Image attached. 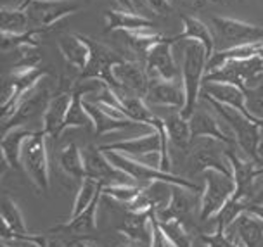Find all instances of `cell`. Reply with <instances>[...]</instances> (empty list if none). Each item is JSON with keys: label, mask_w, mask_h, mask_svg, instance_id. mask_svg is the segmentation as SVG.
<instances>
[{"label": "cell", "mask_w": 263, "mask_h": 247, "mask_svg": "<svg viewBox=\"0 0 263 247\" xmlns=\"http://www.w3.org/2000/svg\"><path fill=\"white\" fill-rule=\"evenodd\" d=\"M194 192L197 190L182 187V185H172L170 202L164 209L156 213V216L159 220H178L185 225V221H191V214L194 208L199 206V202L194 197Z\"/></svg>", "instance_id": "e0dca14e"}, {"label": "cell", "mask_w": 263, "mask_h": 247, "mask_svg": "<svg viewBox=\"0 0 263 247\" xmlns=\"http://www.w3.org/2000/svg\"><path fill=\"white\" fill-rule=\"evenodd\" d=\"M173 38H163L144 57V66L151 80H180V69L173 57Z\"/></svg>", "instance_id": "7c38bea8"}, {"label": "cell", "mask_w": 263, "mask_h": 247, "mask_svg": "<svg viewBox=\"0 0 263 247\" xmlns=\"http://www.w3.org/2000/svg\"><path fill=\"white\" fill-rule=\"evenodd\" d=\"M261 128H263V123H261Z\"/></svg>", "instance_id": "681fc988"}, {"label": "cell", "mask_w": 263, "mask_h": 247, "mask_svg": "<svg viewBox=\"0 0 263 247\" xmlns=\"http://www.w3.org/2000/svg\"><path fill=\"white\" fill-rule=\"evenodd\" d=\"M145 4L149 6L153 12L161 14V16H166V14L172 12V0H145Z\"/></svg>", "instance_id": "60d3db41"}, {"label": "cell", "mask_w": 263, "mask_h": 247, "mask_svg": "<svg viewBox=\"0 0 263 247\" xmlns=\"http://www.w3.org/2000/svg\"><path fill=\"white\" fill-rule=\"evenodd\" d=\"M21 168L40 192H49V156H47V133L33 132L26 138L21 152Z\"/></svg>", "instance_id": "3957f363"}, {"label": "cell", "mask_w": 263, "mask_h": 247, "mask_svg": "<svg viewBox=\"0 0 263 247\" xmlns=\"http://www.w3.org/2000/svg\"><path fill=\"white\" fill-rule=\"evenodd\" d=\"M88 49H90V59L87 63V68L80 73V81L83 80H99L104 81L106 85H109L112 88H116V81L115 76H112V68L115 64H118L121 59V55H118V52H115L111 47L101 44L96 38H90V36H85Z\"/></svg>", "instance_id": "ba28073f"}, {"label": "cell", "mask_w": 263, "mask_h": 247, "mask_svg": "<svg viewBox=\"0 0 263 247\" xmlns=\"http://www.w3.org/2000/svg\"><path fill=\"white\" fill-rule=\"evenodd\" d=\"M101 195H97V199L93 200L82 214H78V216H74V218H69L64 225H58V227L50 228V234H58V232H61V234H69V235H85V234H90V232L96 230L97 206H99V200H101Z\"/></svg>", "instance_id": "83f0119b"}, {"label": "cell", "mask_w": 263, "mask_h": 247, "mask_svg": "<svg viewBox=\"0 0 263 247\" xmlns=\"http://www.w3.org/2000/svg\"><path fill=\"white\" fill-rule=\"evenodd\" d=\"M151 225H153V237H151V245L149 247H175L172 244V240L164 235L163 228L159 227L156 211L151 214Z\"/></svg>", "instance_id": "f35d334b"}, {"label": "cell", "mask_w": 263, "mask_h": 247, "mask_svg": "<svg viewBox=\"0 0 263 247\" xmlns=\"http://www.w3.org/2000/svg\"><path fill=\"white\" fill-rule=\"evenodd\" d=\"M246 211L251 213L253 216L260 218V220H263V204H255V202H250L246 206Z\"/></svg>", "instance_id": "b9f144b4"}, {"label": "cell", "mask_w": 263, "mask_h": 247, "mask_svg": "<svg viewBox=\"0 0 263 247\" xmlns=\"http://www.w3.org/2000/svg\"><path fill=\"white\" fill-rule=\"evenodd\" d=\"M211 25L215 26L218 38L227 44L225 49L263 42V26L251 25V23L237 19V17L215 16L211 17Z\"/></svg>", "instance_id": "8fae6325"}, {"label": "cell", "mask_w": 263, "mask_h": 247, "mask_svg": "<svg viewBox=\"0 0 263 247\" xmlns=\"http://www.w3.org/2000/svg\"><path fill=\"white\" fill-rule=\"evenodd\" d=\"M106 156L109 157L111 162L116 168H120V170H123L128 176H132L135 183L149 185V183H154V181H164V183L182 185V187H187V189H192V190H199V187H197L196 183H192L191 180L180 178V176H177L173 173H164V171L158 170L156 166L144 164L142 161L134 159V157H128V156H123V154H120V152L107 151Z\"/></svg>", "instance_id": "52a82bcc"}, {"label": "cell", "mask_w": 263, "mask_h": 247, "mask_svg": "<svg viewBox=\"0 0 263 247\" xmlns=\"http://www.w3.org/2000/svg\"><path fill=\"white\" fill-rule=\"evenodd\" d=\"M74 247H92V245L85 244V242H77V244H74Z\"/></svg>", "instance_id": "bcb514c9"}, {"label": "cell", "mask_w": 263, "mask_h": 247, "mask_svg": "<svg viewBox=\"0 0 263 247\" xmlns=\"http://www.w3.org/2000/svg\"><path fill=\"white\" fill-rule=\"evenodd\" d=\"M101 194H102V183H99L97 180L85 176V178L82 180V185H80V189H78L77 197H74L73 209H71L69 218H74V216H78V214H82L93 200L97 199V195H101Z\"/></svg>", "instance_id": "e575fe53"}, {"label": "cell", "mask_w": 263, "mask_h": 247, "mask_svg": "<svg viewBox=\"0 0 263 247\" xmlns=\"http://www.w3.org/2000/svg\"><path fill=\"white\" fill-rule=\"evenodd\" d=\"M58 47L66 63L78 73L87 68V63L90 59V49L83 35H63L58 42Z\"/></svg>", "instance_id": "d4e9b609"}, {"label": "cell", "mask_w": 263, "mask_h": 247, "mask_svg": "<svg viewBox=\"0 0 263 247\" xmlns=\"http://www.w3.org/2000/svg\"><path fill=\"white\" fill-rule=\"evenodd\" d=\"M159 227L163 228L164 235L172 240L175 247H192V237L191 232L184 223L178 220H159Z\"/></svg>", "instance_id": "d590c367"}, {"label": "cell", "mask_w": 263, "mask_h": 247, "mask_svg": "<svg viewBox=\"0 0 263 247\" xmlns=\"http://www.w3.org/2000/svg\"><path fill=\"white\" fill-rule=\"evenodd\" d=\"M227 143L215 138H196L189 147V166L192 173L217 170L232 176V164L227 157Z\"/></svg>", "instance_id": "8992f818"}, {"label": "cell", "mask_w": 263, "mask_h": 247, "mask_svg": "<svg viewBox=\"0 0 263 247\" xmlns=\"http://www.w3.org/2000/svg\"><path fill=\"white\" fill-rule=\"evenodd\" d=\"M50 99H52V97L49 94V88L42 85V81H40L36 87L28 90L6 116H2V133L14 127H25L23 123L35 118L36 114L44 116Z\"/></svg>", "instance_id": "9c48e42d"}, {"label": "cell", "mask_w": 263, "mask_h": 247, "mask_svg": "<svg viewBox=\"0 0 263 247\" xmlns=\"http://www.w3.org/2000/svg\"><path fill=\"white\" fill-rule=\"evenodd\" d=\"M208 52L199 42H185L184 59H182L180 68L182 85H184L185 90V106L180 111V114L187 119L191 118L192 113L197 109V104H199L206 69H208Z\"/></svg>", "instance_id": "7a4b0ae2"}, {"label": "cell", "mask_w": 263, "mask_h": 247, "mask_svg": "<svg viewBox=\"0 0 263 247\" xmlns=\"http://www.w3.org/2000/svg\"><path fill=\"white\" fill-rule=\"evenodd\" d=\"M203 240L208 247H234L232 240L229 239V235L222 230H215L213 234L203 235Z\"/></svg>", "instance_id": "ab89813d"}, {"label": "cell", "mask_w": 263, "mask_h": 247, "mask_svg": "<svg viewBox=\"0 0 263 247\" xmlns=\"http://www.w3.org/2000/svg\"><path fill=\"white\" fill-rule=\"evenodd\" d=\"M30 30V16L26 9L4 7L0 11V33L21 35Z\"/></svg>", "instance_id": "1f68e13d"}, {"label": "cell", "mask_w": 263, "mask_h": 247, "mask_svg": "<svg viewBox=\"0 0 263 247\" xmlns=\"http://www.w3.org/2000/svg\"><path fill=\"white\" fill-rule=\"evenodd\" d=\"M83 162L88 178L97 180L102 185H137L132 176L112 164L106 152L99 147L88 146L83 149Z\"/></svg>", "instance_id": "30bf717a"}, {"label": "cell", "mask_w": 263, "mask_h": 247, "mask_svg": "<svg viewBox=\"0 0 263 247\" xmlns=\"http://www.w3.org/2000/svg\"><path fill=\"white\" fill-rule=\"evenodd\" d=\"M125 44L132 52L140 57H145L147 52L151 50L158 42H161L164 36L153 28H145V30H135V31H125Z\"/></svg>", "instance_id": "4dcf8cb0"}, {"label": "cell", "mask_w": 263, "mask_h": 247, "mask_svg": "<svg viewBox=\"0 0 263 247\" xmlns=\"http://www.w3.org/2000/svg\"><path fill=\"white\" fill-rule=\"evenodd\" d=\"M118 102V109L123 113L126 118L132 119L134 123H140L144 127H151L153 121L156 119L154 111L149 107L144 97H139L135 94L123 90V88H112Z\"/></svg>", "instance_id": "ffe728a7"}, {"label": "cell", "mask_w": 263, "mask_h": 247, "mask_svg": "<svg viewBox=\"0 0 263 247\" xmlns=\"http://www.w3.org/2000/svg\"><path fill=\"white\" fill-rule=\"evenodd\" d=\"M112 76H115L116 88H123V90L130 92V94H135L145 99L149 90V83H151V78H149L147 71H145V66L139 64L137 60H130L123 57L112 68Z\"/></svg>", "instance_id": "9a60e30c"}, {"label": "cell", "mask_w": 263, "mask_h": 247, "mask_svg": "<svg viewBox=\"0 0 263 247\" xmlns=\"http://www.w3.org/2000/svg\"><path fill=\"white\" fill-rule=\"evenodd\" d=\"M201 95L204 99H211L220 104L230 106L234 109H239L246 113V95L244 88L232 85V83H220V81H204ZM248 114V113H246Z\"/></svg>", "instance_id": "44dd1931"}, {"label": "cell", "mask_w": 263, "mask_h": 247, "mask_svg": "<svg viewBox=\"0 0 263 247\" xmlns=\"http://www.w3.org/2000/svg\"><path fill=\"white\" fill-rule=\"evenodd\" d=\"M118 4L121 6V9H126V11H134L135 9L134 0H118Z\"/></svg>", "instance_id": "7bdbcfd3"}, {"label": "cell", "mask_w": 263, "mask_h": 247, "mask_svg": "<svg viewBox=\"0 0 263 247\" xmlns=\"http://www.w3.org/2000/svg\"><path fill=\"white\" fill-rule=\"evenodd\" d=\"M189 127L192 140H196V138H215V140H220L232 147L236 143V138L230 133V130H225L220 125V116L217 113L213 114L210 109H204V107H197L192 113L189 118Z\"/></svg>", "instance_id": "5bb4252c"}, {"label": "cell", "mask_w": 263, "mask_h": 247, "mask_svg": "<svg viewBox=\"0 0 263 247\" xmlns=\"http://www.w3.org/2000/svg\"><path fill=\"white\" fill-rule=\"evenodd\" d=\"M204 190L199 199V221H208L222 211L225 204L236 192L234 176L217 170H206L203 173Z\"/></svg>", "instance_id": "277c9868"}, {"label": "cell", "mask_w": 263, "mask_h": 247, "mask_svg": "<svg viewBox=\"0 0 263 247\" xmlns=\"http://www.w3.org/2000/svg\"><path fill=\"white\" fill-rule=\"evenodd\" d=\"M180 21L182 31L173 38V42H199L208 52V57H211L215 54V38L208 25L194 16H187V14H180Z\"/></svg>", "instance_id": "603a6c76"}, {"label": "cell", "mask_w": 263, "mask_h": 247, "mask_svg": "<svg viewBox=\"0 0 263 247\" xmlns=\"http://www.w3.org/2000/svg\"><path fill=\"white\" fill-rule=\"evenodd\" d=\"M151 213H132L128 211L123 218V223L120 227V232L128 240L142 242V244L151 245L153 237V225H151Z\"/></svg>", "instance_id": "4316f807"}, {"label": "cell", "mask_w": 263, "mask_h": 247, "mask_svg": "<svg viewBox=\"0 0 263 247\" xmlns=\"http://www.w3.org/2000/svg\"><path fill=\"white\" fill-rule=\"evenodd\" d=\"M12 52L16 55H14L12 60L11 73H23V71H31V69L40 68L42 52L39 44H21Z\"/></svg>", "instance_id": "d6a6232c"}, {"label": "cell", "mask_w": 263, "mask_h": 247, "mask_svg": "<svg viewBox=\"0 0 263 247\" xmlns=\"http://www.w3.org/2000/svg\"><path fill=\"white\" fill-rule=\"evenodd\" d=\"M0 218H2V227H6L12 234H28L21 209L11 195H2V200H0Z\"/></svg>", "instance_id": "836d02e7"}, {"label": "cell", "mask_w": 263, "mask_h": 247, "mask_svg": "<svg viewBox=\"0 0 263 247\" xmlns=\"http://www.w3.org/2000/svg\"><path fill=\"white\" fill-rule=\"evenodd\" d=\"M145 102L151 106L182 111L185 106V90L180 80H151Z\"/></svg>", "instance_id": "2e32d148"}, {"label": "cell", "mask_w": 263, "mask_h": 247, "mask_svg": "<svg viewBox=\"0 0 263 247\" xmlns=\"http://www.w3.org/2000/svg\"><path fill=\"white\" fill-rule=\"evenodd\" d=\"M204 81L232 83L241 88H251L263 83V59L260 55L250 59H232L206 73Z\"/></svg>", "instance_id": "5b68a950"}, {"label": "cell", "mask_w": 263, "mask_h": 247, "mask_svg": "<svg viewBox=\"0 0 263 247\" xmlns=\"http://www.w3.org/2000/svg\"><path fill=\"white\" fill-rule=\"evenodd\" d=\"M251 202H255V204H263V183H261V187L258 189V192L255 194V197H253Z\"/></svg>", "instance_id": "ee69618b"}, {"label": "cell", "mask_w": 263, "mask_h": 247, "mask_svg": "<svg viewBox=\"0 0 263 247\" xmlns=\"http://www.w3.org/2000/svg\"><path fill=\"white\" fill-rule=\"evenodd\" d=\"M258 55H260V57L263 59V45H261V49H260V52H258Z\"/></svg>", "instance_id": "7dc6e473"}, {"label": "cell", "mask_w": 263, "mask_h": 247, "mask_svg": "<svg viewBox=\"0 0 263 247\" xmlns=\"http://www.w3.org/2000/svg\"><path fill=\"white\" fill-rule=\"evenodd\" d=\"M78 9L68 0H33L26 7V12L30 16V28H54Z\"/></svg>", "instance_id": "4fadbf2b"}, {"label": "cell", "mask_w": 263, "mask_h": 247, "mask_svg": "<svg viewBox=\"0 0 263 247\" xmlns=\"http://www.w3.org/2000/svg\"><path fill=\"white\" fill-rule=\"evenodd\" d=\"M145 28H154V23L135 11L111 9L106 12V33H112V31L125 33V31L145 30Z\"/></svg>", "instance_id": "cb8c5ba5"}, {"label": "cell", "mask_w": 263, "mask_h": 247, "mask_svg": "<svg viewBox=\"0 0 263 247\" xmlns=\"http://www.w3.org/2000/svg\"><path fill=\"white\" fill-rule=\"evenodd\" d=\"M59 168L73 180L82 181L87 176L83 151H80V147L74 142H69L68 146L63 147V151L59 154Z\"/></svg>", "instance_id": "f546056e"}, {"label": "cell", "mask_w": 263, "mask_h": 247, "mask_svg": "<svg viewBox=\"0 0 263 247\" xmlns=\"http://www.w3.org/2000/svg\"><path fill=\"white\" fill-rule=\"evenodd\" d=\"M31 2H33V0H26V6H25V9H26L28 6H30V4H31Z\"/></svg>", "instance_id": "c3c4849f"}, {"label": "cell", "mask_w": 263, "mask_h": 247, "mask_svg": "<svg viewBox=\"0 0 263 247\" xmlns=\"http://www.w3.org/2000/svg\"><path fill=\"white\" fill-rule=\"evenodd\" d=\"M140 192H142V189L137 185H102V194L109 199H115L116 202L123 204L125 208L130 202H134Z\"/></svg>", "instance_id": "8d00e7d4"}, {"label": "cell", "mask_w": 263, "mask_h": 247, "mask_svg": "<svg viewBox=\"0 0 263 247\" xmlns=\"http://www.w3.org/2000/svg\"><path fill=\"white\" fill-rule=\"evenodd\" d=\"M230 239L239 240L244 247H263V220L244 211L225 230Z\"/></svg>", "instance_id": "ac0fdd59"}, {"label": "cell", "mask_w": 263, "mask_h": 247, "mask_svg": "<svg viewBox=\"0 0 263 247\" xmlns=\"http://www.w3.org/2000/svg\"><path fill=\"white\" fill-rule=\"evenodd\" d=\"M246 95V113L256 123H263V83L251 88H244Z\"/></svg>", "instance_id": "74e56055"}, {"label": "cell", "mask_w": 263, "mask_h": 247, "mask_svg": "<svg viewBox=\"0 0 263 247\" xmlns=\"http://www.w3.org/2000/svg\"><path fill=\"white\" fill-rule=\"evenodd\" d=\"M163 121H164V128H166L168 137H170V142L173 146L178 149H184V151H189V147L192 143L189 119L184 118V116L180 114V111H175V113L164 116Z\"/></svg>", "instance_id": "f1b7e54d"}, {"label": "cell", "mask_w": 263, "mask_h": 247, "mask_svg": "<svg viewBox=\"0 0 263 247\" xmlns=\"http://www.w3.org/2000/svg\"><path fill=\"white\" fill-rule=\"evenodd\" d=\"M204 100L208 102L211 106V109L220 116V119L227 125L230 133L236 138L239 151H242L253 161L263 162L260 156L263 128L260 127V123L251 119L246 113H242V111H239V109H234V107H230V106L220 104V102H215L211 99H204Z\"/></svg>", "instance_id": "6da1fadb"}, {"label": "cell", "mask_w": 263, "mask_h": 247, "mask_svg": "<svg viewBox=\"0 0 263 247\" xmlns=\"http://www.w3.org/2000/svg\"><path fill=\"white\" fill-rule=\"evenodd\" d=\"M83 106H85L87 114L90 116L93 132H96L97 137H99V135H107V133L120 132V130H125V128L137 127V125H140V123H134V121H130V119L115 118V116H111L109 113H106L104 109H101V107H99L96 102H92L90 99L83 100Z\"/></svg>", "instance_id": "484cf974"}, {"label": "cell", "mask_w": 263, "mask_h": 247, "mask_svg": "<svg viewBox=\"0 0 263 247\" xmlns=\"http://www.w3.org/2000/svg\"><path fill=\"white\" fill-rule=\"evenodd\" d=\"M71 94L73 92H61L50 99L44 116H42L44 119L42 130L47 133V137L58 138L66 130V116H68L69 104H71Z\"/></svg>", "instance_id": "d6986e66"}, {"label": "cell", "mask_w": 263, "mask_h": 247, "mask_svg": "<svg viewBox=\"0 0 263 247\" xmlns=\"http://www.w3.org/2000/svg\"><path fill=\"white\" fill-rule=\"evenodd\" d=\"M33 132H35V130H30L26 127H14L2 133L0 149H2L4 164H7L9 168H12V170H20L23 146H25L26 138L30 137Z\"/></svg>", "instance_id": "7402d4cb"}, {"label": "cell", "mask_w": 263, "mask_h": 247, "mask_svg": "<svg viewBox=\"0 0 263 247\" xmlns=\"http://www.w3.org/2000/svg\"><path fill=\"white\" fill-rule=\"evenodd\" d=\"M120 247H149L147 244H142V242H135V240H128L126 244H121Z\"/></svg>", "instance_id": "f6af8a7d"}]
</instances>
